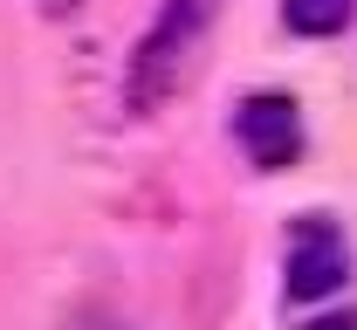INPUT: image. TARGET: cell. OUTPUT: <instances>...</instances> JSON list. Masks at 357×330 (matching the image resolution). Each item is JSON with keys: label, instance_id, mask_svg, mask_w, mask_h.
I'll list each match as a JSON object with an SVG mask.
<instances>
[{"label": "cell", "instance_id": "cell-1", "mask_svg": "<svg viewBox=\"0 0 357 330\" xmlns=\"http://www.w3.org/2000/svg\"><path fill=\"white\" fill-rule=\"evenodd\" d=\"M206 14H213V0H172L165 14H158V28L137 42V62H131V110H151L158 96L172 90L178 62H185V48H192V35L206 28Z\"/></svg>", "mask_w": 357, "mask_h": 330}, {"label": "cell", "instance_id": "cell-2", "mask_svg": "<svg viewBox=\"0 0 357 330\" xmlns=\"http://www.w3.org/2000/svg\"><path fill=\"white\" fill-rule=\"evenodd\" d=\"M351 276V241L337 234L330 220H303L296 234H289V296L296 303H316V296H330V289H344Z\"/></svg>", "mask_w": 357, "mask_h": 330}, {"label": "cell", "instance_id": "cell-3", "mask_svg": "<svg viewBox=\"0 0 357 330\" xmlns=\"http://www.w3.org/2000/svg\"><path fill=\"white\" fill-rule=\"evenodd\" d=\"M234 138H241V151H248L261 172H282V165L303 151V117H296L289 96H248L241 117H234Z\"/></svg>", "mask_w": 357, "mask_h": 330}, {"label": "cell", "instance_id": "cell-4", "mask_svg": "<svg viewBox=\"0 0 357 330\" xmlns=\"http://www.w3.org/2000/svg\"><path fill=\"white\" fill-rule=\"evenodd\" d=\"M351 14H357V0H282V21H289L296 35H316V42L337 35Z\"/></svg>", "mask_w": 357, "mask_h": 330}, {"label": "cell", "instance_id": "cell-5", "mask_svg": "<svg viewBox=\"0 0 357 330\" xmlns=\"http://www.w3.org/2000/svg\"><path fill=\"white\" fill-rule=\"evenodd\" d=\"M310 330H357V317H316Z\"/></svg>", "mask_w": 357, "mask_h": 330}]
</instances>
